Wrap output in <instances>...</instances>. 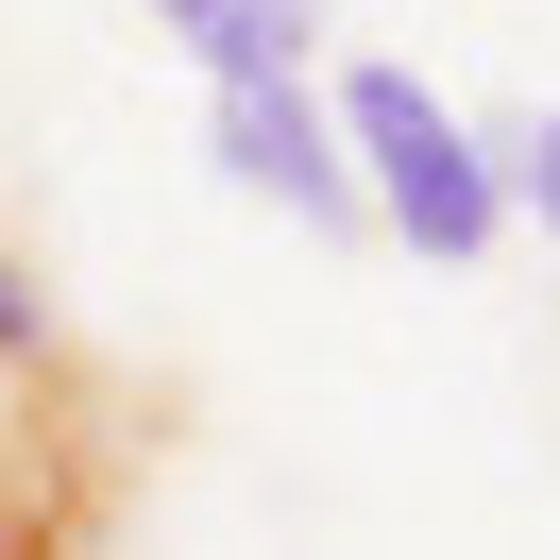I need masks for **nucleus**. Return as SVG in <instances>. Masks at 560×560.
<instances>
[{"instance_id":"nucleus-6","label":"nucleus","mask_w":560,"mask_h":560,"mask_svg":"<svg viewBox=\"0 0 560 560\" xmlns=\"http://www.w3.org/2000/svg\"><path fill=\"white\" fill-rule=\"evenodd\" d=\"M0 560H18V544H0Z\"/></svg>"},{"instance_id":"nucleus-3","label":"nucleus","mask_w":560,"mask_h":560,"mask_svg":"<svg viewBox=\"0 0 560 560\" xmlns=\"http://www.w3.org/2000/svg\"><path fill=\"white\" fill-rule=\"evenodd\" d=\"M137 18L205 85H306V51H323V0H137Z\"/></svg>"},{"instance_id":"nucleus-5","label":"nucleus","mask_w":560,"mask_h":560,"mask_svg":"<svg viewBox=\"0 0 560 560\" xmlns=\"http://www.w3.org/2000/svg\"><path fill=\"white\" fill-rule=\"evenodd\" d=\"M510 221H526V238L560 255V103H544V119L510 137Z\"/></svg>"},{"instance_id":"nucleus-2","label":"nucleus","mask_w":560,"mask_h":560,"mask_svg":"<svg viewBox=\"0 0 560 560\" xmlns=\"http://www.w3.org/2000/svg\"><path fill=\"white\" fill-rule=\"evenodd\" d=\"M205 153L238 205H289L306 238H357V153H340V103L323 85H205Z\"/></svg>"},{"instance_id":"nucleus-4","label":"nucleus","mask_w":560,"mask_h":560,"mask_svg":"<svg viewBox=\"0 0 560 560\" xmlns=\"http://www.w3.org/2000/svg\"><path fill=\"white\" fill-rule=\"evenodd\" d=\"M0 374H69V323H51V289H35L18 238H0Z\"/></svg>"},{"instance_id":"nucleus-1","label":"nucleus","mask_w":560,"mask_h":560,"mask_svg":"<svg viewBox=\"0 0 560 560\" xmlns=\"http://www.w3.org/2000/svg\"><path fill=\"white\" fill-rule=\"evenodd\" d=\"M323 103H340L357 205H374L424 272H476V255L510 238V137H476V119H458L424 69H390V51H374V69H340Z\"/></svg>"}]
</instances>
